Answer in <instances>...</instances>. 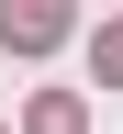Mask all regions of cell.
I'll return each mask as SVG.
<instances>
[{
	"instance_id": "1",
	"label": "cell",
	"mask_w": 123,
	"mask_h": 134,
	"mask_svg": "<svg viewBox=\"0 0 123 134\" xmlns=\"http://www.w3.org/2000/svg\"><path fill=\"white\" fill-rule=\"evenodd\" d=\"M0 34H11V45H56V34H67V0H11Z\"/></svg>"
},
{
	"instance_id": "2",
	"label": "cell",
	"mask_w": 123,
	"mask_h": 134,
	"mask_svg": "<svg viewBox=\"0 0 123 134\" xmlns=\"http://www.w3.org/2000/svg\"><path fill=\"white\" fill-rule=\"evenodd\" d=\"M34 134H78V100H67V90H56V100H34Z\"/></svg>"
},
{
	"instance_id": "3",
	"label": "cell",
	"mask_w": 123,
	"mask_h": 134,
	"mask_svg": "<svg viewBox=\"0 0 123 134\" xmlns=\"http://www.w3.org/2000/svg\"><path fill=\"white\" fill-rule=\"evenodd\" d=\"M101 78H112V90H123V23L101 34Z\"/></svg>"
}]
</instances>
